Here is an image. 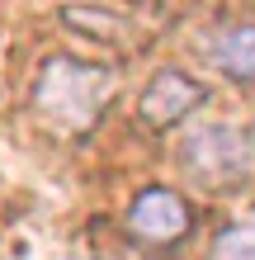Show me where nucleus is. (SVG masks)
<instances>
[{"instance_id": "nucleus-5", "label": "nucleus", "mask_w": 255, "mask_h": 260, "mask_svg": "<svg viewBox=\"0 0 255 260\" xmlns=\"http://www.w3.org/2000/svg\"><path fill=\"white\" fill-rule=\"evenodd\" d=\"M203 57L232 81H255V24H232L203 38Z\"/></svg>"}, {"instance_id": "nucleus-4", "label": "nucleus", "mask_w": 255, "mask_h": 260, "mask_svg": "<svg viewBox=\"0 0 255 260\" xmlns=\"http://www.w3.org/2000/svg\"><path fill=\"white\" fill-rule=\"evenodd\" d=\"M189 204L166 185H147L137 199L128 204V232L147 241V246H170L189 232Z\"/></svg>"}, {"instance_id": "nucleus-1", "label": "nucleus", "mask_w": 255, "mask_h": 260, "mask_svg": "<svg viewBox=\"0 0 255 260\" xmlns=\"http://www.w3.org/2000/svg\"><path fill=\"white\" fill-rule=\"evenodd\" d=\"M114 71L109 67H95V62H81V57H48L43 71L33 76V114L48 123L52 133H90L99 123V114L109 109L114 100Z\"/></svg>"}, {"instance_id": "nucleus-6", "label": "nucleus", "mask_w": 255, "mask_h": 260, "mask_svg": "<svg viewBox=\"0 0 255 260\" xmlns=\"http://www.w3.org/2000/svg\"><path fill=\"white\" fill-rule=\"evenodd\" d=\"M208 260H255V213L222 227L208 246Z\"/></svg>"}, {"instance_id": "nucleus-3", "label": "nucleus", "mask_w": 255, "mask_h": 260, "mask_svg": "<svg viewBox=\"0 0 255 260\" xmlns=\"http://www.w3.org/2000/svg\"><path fill=\"white\" fill-rule=\"evenodd\" d=\"M203 100H208V90L194 81V76L166 67V71H156L152 81L142 85V95H137V123L152 128V133H166V128L179 123V118H189Z\"/></svg>"}, {"instance_id": "nucleus-2", "label": "nucleus", "mask_w": 255, "mask_h": 260, "mask_svg": "<svg viewBox=\"0 0 255 260\" xmlns=\"http://www.w3.org/2000/svg\"><path fill=\"white\" fill-rule=\"evenodd\" d=\"M179 161L199 185H236L255 171V133L236 123H203L185 137Z\"/></svg>"}]
</instances>
